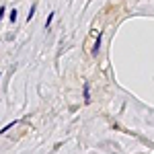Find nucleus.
<instances>
[{"label": "nucleus", "instance_id": "obj_1", "mask_svg": "<svg viewBox=\"0 0 154 154\" xmlns=\"http://www.w3.org/2000/svg\"><path fill=\"white\" fill-rule=\"evenodd\" d=\"M99 48H101V35H97V43H95V48H93V56L99 54Z\"/></svg>", "mask_w": 154, "mask_h": 154}, {"label": "nucleus", "instance_id": "obj_6", "mask_svg": "<svg viewBox=\"0 0 154 154\" xmlns=\"http://www.w3.org/2000/svg\"><path fill=\"white\" fill-rule=\"evenodd\" d=\"M2 17H4V8H0V21H2Z\"/></svg>", "mask_w": 154, "mask_h": 154}, {"label": "nucleus", "instance_id": "obj_2", "mask_svg": "<svg viewBox=\"0 0 154 154\" xmlns=\"http://www.w3.org/2000/svg\"><path fill=\"white\" fill-rule=\"evenodd\" d=\"M33 17H35V6H31V8H29V14H27V21H31Z\"/></svg>", "mask_w": 154, "mask_h": 154}, {"label": "nucleus", "instance_id": "obj_3", "mask_svg": "<svg viewBox=\"0 0 154 154\" xmlns=\"http://www.w3.org/2000/svg\"><path fill=\"white\" fill-rule=\"evenodd\" d=\"M51 21H54V12L49 14V17H48V21H45V29H48V27H49V23H51Z\"/></svg>", "mask_w": 154, "mask_h": 154}, {"label": "nucleus", "instance_id": "obj_5", "mask_svg": "<svg viewBox=\"0 0 154 154\" xmlns=\"http://www.w3.org/2000/svg\"><path fill=\"white\" fill-rule=\"evenodd\" d=\"M14 123H17V121H11V123H8V125H6V128H4V130H2V134H4V131H8L12 128V125H14Z\"/></svg>", "mask_w": 154, "mask_h": 154}, {"label": "nucleus", "instance_id": "obj_4", "mask_svg": "<svg viewBox=\"0 0 154 154\" xmlns=\"http://www.w3.org/2000/svg\"><path fill=\"white\" fill-rule=\"evenodd\" d=\"M17 17H19V14H17V11H12V12H11V21H12V23L17 21Z\"/></svg>", "mask_w": 154, "mask_h": 154}]
</instances>
